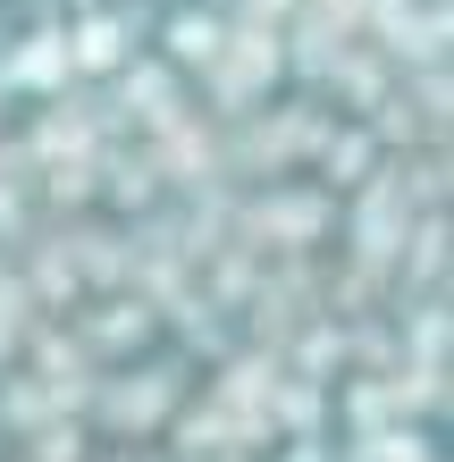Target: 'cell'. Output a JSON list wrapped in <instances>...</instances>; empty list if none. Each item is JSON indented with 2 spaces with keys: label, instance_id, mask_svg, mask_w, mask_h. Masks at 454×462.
I'll return each instance as SVG.
<instances>
[{
  "label": "cell",
  "instance_id": "cell-2",
  "mask_svg": "<svg viewBox=\"0 0 454 462\" xmlns=\"http://www.w3.org/2000/svg\"><path fill=\"white\" fill-rule=\"evenodd\" d=\"M169 60L177 68H219L227 60V17L219 9H194V0L169 9Z\"/></svg>",
  "mask_w": 454,
  "mask_h": 462
},
{
  "label": "cell",
  "instance_id": "cell-1",
  "mask_svg": "<svg viewBox=\"0 0 454 462\" xmlns=\"http://www.w3.org/2000/svg\"><path fill=\"white\" fill-rule=\"evenodd\" d=\"M126 51H135V25H126L118 9H101L85 25H68V68L76 76H118L126 68Z\"/></svg>",
  "mask_w": 454,
  "mask_h": 462
}]
</instances>
